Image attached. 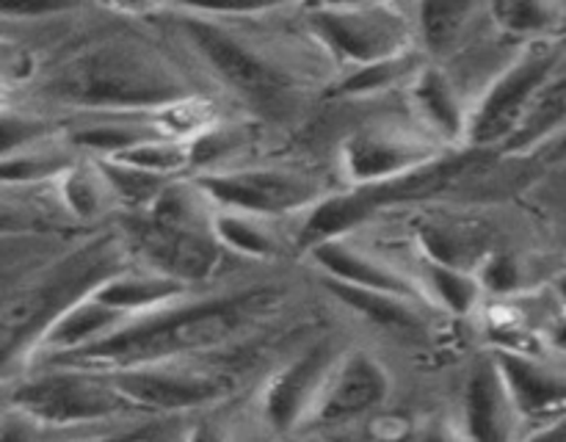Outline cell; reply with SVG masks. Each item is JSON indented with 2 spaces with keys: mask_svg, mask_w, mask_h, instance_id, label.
<instances>
[{
  "mask_svg": "<svg viewBox=\"0 0 566 442\" xmlns=\"http://www.w3.org/2000/svg\"><path fill=\"white\" fill-rule=\"evenodd\" d=\"M285 298L287 291L274 282L227 287L202 296L191 293L171 307L133 318L125 329L86 351L50 362L92 370H125L169 359H197L258 332L265 320L280 313Z\"/></svg>",
  "mask_w": 566,
  "mask_h": 442,
  "instance_id": "6da1fadb",
  "label": "cell"
},
{
  "mask_svg": "<svg viewBox=\"0 0 566 442\" xmlns=\"http://www.w3.org/2000/svg\"><path fill=\"white\" fill-rule=\"evenodd\" d=\"M166 22L199 66L260 119L285 122L298 114L307 75L298 53H287L274 36L254 28V9L164 6Z\"/></svg>",
  "mask_w": 566,
  "mask_h": 442,
  "instance_id": "7a4b0ae2",
  "label": "cell"
},
{
  "mask_svg": "<svg viewBox=\"0 0 566 442\" xmlns=\"http://www.w3.org/2000/svg\"><path fill=\"white\" fill-rule=\"evenodd\" d=\"M202 97L191 77L144 39L114 36L86 44L44 72L33 99L75 116L155 114Z\"/></svg>",
  "mask_w": 566,
  "mask_h": 442,
  "instance_id": "3957f363",
  "label": "cell"
},
{
  "mask_svg": "<svg viewBox=\"0 0 566 442\" xmlns=\"http://www.w3.org/2000/svg\"><path fill=\"white\" fill-rule=\"evenodd\" d=\"M127 257L130 254L125 241L99 235L39 269L36 274L20 282V287H11L6 293L3 332H0L6 379L14 368H20L22 373L31 365L44 332L83 298L94 296L111 276L127 269L130 265Z\"/></svg>",
  "mask_w": 566,
  "mask_h": 442,
  "instance_id": "277c9868",
  "label": "cell"
},
{
  "mask_svg": "<svg viewBox=\"0 0 566 442\" xmlns=\"http://www.w3.org/2000/svg\"><path fill=\"white\" fill-rule=\"evenodd\" d=\"M6 407L64 429H99L149 420L122 396L111 373L77 365H31L9 381Z\"/></svg>",
  "mask_w": 566,
  "mask_h": 442,
  "instance_id": "5b68a950",
  "label": "cell"
},
{
  "mask_svg": "<svg viewBox=\"0 0 566 442\" xmlns=\"http://www.w3.org/2000/svg\"><path fill=\"white\" fill-rule=\"evenodd\" d=\"M302 28L340 75L420 50L412 6L313 3L302 6Z\"/></svg>",
  "mask_w": 566,
  "mask_h": 442,
  "instance_id": "8992f818",
  "label": "cell"
},
{
  "mask_svg": "<svg viewBox=\"0 0 566 442\" xmlns=\"http://www.w3.org/2000/svg\"><path fill=\"white\" fill-rule=\"evenodd\" d=\"M470 160H473V155H464L457 149V152L446 155L437 164L412 171L407 177L374 182V186H354L340 193H329L313 210L304 213L302 224L293 232V246L302 249V252H310V249L321 246L326 241L352 238V232L368 224L374 215L385 213V210L396 208V204H407L415 202V199L431 197L440 188H446L448 182H453L468 169Z\"/></svg>",
  "mask_w": 566,
  "mask_h": 442,
  "instance_id": "52a82bcc",
  "label": "cell"
},
{
  "mask_svg": "<svg viewBox=\"0 0 566 442\" xmlns=\"http://www.w3.org/2000/svg\"><path fill=\"white\" fill-rule=\"evenodd\" d=\"M566 59V39L523 44L514 59L479 94L470 116L468 149L506 147L525 125L551 77Z\"/></svg>",
  "mask_w": 566,
  "mask_h": 442,
  "instance_id": "ba28073f",
  "label": "cell"
},
{
  "mask_svg": "<svg viewBox=\"0 0 566 442\" xmlns=\"http://www.w3.org/2000/svg\"><path fill=\"white\" fill-rule=\"evenodd\" d=\"M346 346L335 337H318L271 370L258 396V420L274 436H304L310 418L335 373Z\"/></svg>",
  "mask_w": 566,
  "mask_h": 442,
  "instance_id": "9c48e42d",
  "label": "cell"
},
{
  "mask_svg": "<svg viewBox=\"0 0 566 442\" xmlns=\"http://www.w3.org/2000/svg\"><path fill=\"white\" fill-rule=\"evenodd\" d=\"M457 152L437 141L418 122H370L348 133L337 152L343 180L348 188L374 186V182L396 180L412 171L437 164L446 155Z\"/></svg>",
  "mask_w": 566,
  "mask_h": 442,
  "instance_id": "30bf717a",
  "label": "cell"
},
{
  "mask_svg": "<svg viewBox=\"0 0 566 442\" xmlns=\"http://www.w3.org/2000/svg\"><path fill=\"white\" fill-rule=\"evenodd\" d=\"M197 180L216 208L243 210L280 221L285 215H304L321 199L329 197L318 177L282 166H232L224 171L197 175Z\"/></svg>",
  "mask_w": 566,
  "mask_h": 442,
  "instance_id": "8fae6325",
  "label": "cell"
},
{
  "mask_svg": "<svg viewBox=\"0 0 566 442\" xmlns=\"http://www.w3.org/2000/svg\"><path fill=\"white\" fill-rule=\"evenodd\" d=\"M111 373L122 396L144 414H175L210 409L230 396L232 379L221 370L208 368L197 359H169V362L138 365Z\"/></svg>",
  "mask_w": 566,
  "mask_h": 442,
  "instance_id": "7c38bea8",
  "label": "cell"
},
{
  "mask_svg": "<svg viewBox=\"0 0 566 442\" xmlns=\"http://www.w3.org/2000/svg\"><path fill=\"white\" fill-rule=\"evenodd\" d=\"M392 396V373L374 351L346 348L310 418L307 431L343 429L379 412ZM304 431V434H307Z\"/></svg>",
  "mask_w": 566,
  "mask_h": 442,
  "instance_id": "4fadbf2b",
  "label": "cell"
},
{
  "mask_svg": "<svg viewBox=\"0 0 566 442\" xmlns=\"http://www.w3.org/2000/svg\"><path fill=\"white\" fill-rule=\"evenodd\" d=\"M462 429L470 442H520L525 420L512 396L495 351L470 365L462 390Z\"/></svg>",
  "mask_w": 566,
  "mask_h": 442,
  "instance_id": "5bb4252c",
  "label": "cell"
},
{
  "mask_svg": "<svg viewBox=\"0 0 566 442\" xmlns=\"http://www.w3.org/2000/svg\"><path fill=\"white\" fill-rule=\"evenodd\" d=\"M415 122L448 149H468L473 97L442 64H426L407 86Z\"/></svg>",
  "mask_w": 566,
  "mask_h": 442,
  "instance_id": "9a60e30c",
  "label": "cell"
},
{
  "mask_svg": "<svg viewBox=\"0 0 566 442\" xmlns=\"http://www.w3.org/2000/svg\"><path fill=\"white\" fill-rule=\"evenodd\" d=\"M307 257L313 260L315 269L324 274V280L370 287V291L396 293V296H407L412 298V302L429 304L418 276L401 271L398 265H392L390 260L381 257V254L359 246L352 238H337V241L321 243V246L310 249Z\"/></svg>",
  "mask_w": 566,
  "mask_h": 442,
  "instance_id": "2e32d148",
  "label": "cell"
},
{
  "mask_svg": "<svg viewBox=\"0 0 566 442\" xmlns=\"http://www.w3.org/2000/svg\"><path fill=\"white\" fill-rule=\"evenodd\" d=\"M520 414L531 429L566 418V373L531 351L495 348Z\"/></svg>",
  "mask_w": 566,
  "mask_h": 442,
  "instance_id": "e0dca14e",
  "label": "cell"
},
{
  "mask_svg": "<svg viewBox=\"0 0 566 442\" xmlns=\"http://www.w3.org/2000/svg\"><path fill=\"white\" fill-rule=\"evenodd\" d=\"M418 48L431 64L462 55L484 25H492L484 3H415Z\"/></svg>",
  "mask_w": 566,
  "mask_h": 442,
  "instance_id": "ac0fdd59",
  "label": "cell"
},
{
  "mask_svg": "<svg viewBox=\"0 0 566 442\" xmlns=\"http://www.w3.org/2000/svg\"><path fill=\"white\" fill-rule=\"evenodd\" d=\"M130 320V315L108 307V304L99 302L97 296L83 298L81 304H75L70 313L61 315V318L44 332L36 351H33L31 365L50 362V359H64L72 357V354L86 351V348L114 337L116 332L125 329ZM31 365H28V368H31Z\"/></svg>",
  "mask_w": 566,
  "mask_h": 442,
  "instance_id": "d6986e66",
  "label": "cell"
},
{
  "mask_svg": "<svg viewBox=\"0 0 566 442\" xmlns=\"http://www.w3.org/2000/svg\"><path fill=\"white\" fill-rule=\"evenodd\" d=\"M94 296L108 307L142 318V315L158 313L191 296V285L164 271L147 269V265H127L119 274L111 276Z\"/></svg>",
  "mask_w": 566,
  "mask_h": 442,
  "instance_id": "ffe728a7",
  "label": "cell"
},
{
  "mask_svg": "<svg viewBox=\"0 0 566 442\" xmlns=\"http://www.w3.org/2000/svg\"><path fill=\"white\" fill-rule=\"evenodd\" d=\"M83 155L72 149L64 138V127L53 136L33 141L28 147L3 155V186L9 188H39L55 186Z\"/></svg>",
  "mask_w": 566,
  "mask_h": 442,
  "instance_id": "44dd1931",
  "label": "cell"
},
{
  "mask_svg": "<svg viewBox=\"0 0 566 442\" xmlns=\"http://www.w3.org/2000/svg\"><path fill=\"white\" fill-rule=\"evenodd\" d=\"M213 238L224 252L247 260H260V263H271V260L282 257L291 246L287 238L282 235L280 219L227 208L216 210Z\"/></svg>",
  "mask_w": 566,
  "mask_h": 442,
  "instance_id": "7402d4cb",
  "label": "cell"
},
{
  "mask_svg": "<svg viewBox=\"0 0 566 442\" xmlns=\"http://www.w3.org/2000/svg\"><path fill=\"white\" fill-rule=\"evenodd\" d=\"M59 204L64 213L77 224H88V221H99L108 215L111 210L119 208L114 188H111L108 177H105L103 166L94 158H81L59 182L53 186Z\"/></svg>",
  "mask_w": 566,
  "mask_h": 442,
  "instance_id": "603a6c76",
  "label": "cell"
},
{
  "mask_svg": "<svg viewBox=\"0 0 566 442\" xmlns=\"http://www.w3.org/2000/svg\"><path fill=\"white\" fill-rule=\"evenodd\" d=\"M324 285L337 302L346 304L348 309H354V313L363 315L370 324L381 326V329L418 332L423 326V304L412 302V298L385 291H370V287L346 285V282L335 280H324Z\"/></svg>",
  "mask_w": 566,
  "mask_h": 442,
  "instance_id": "cb8c5ba5",
  "label": "cell"
},
{
  "mask_svg": "<svg viewBox=\"0 0 566 442\" xmlns=\"http://www.w3.org/2000/svg\"><path fill=\"white\" fill-rule=\"evenodd\" d=\"M486 11L492 28L517 44L558 39L566 22V6L539 3V0H497L486 3Z\"/></svg>",
  "mask_w": 566,
  "mask_h": 442,
  "instance_id": "d4e9b609",
  "label": "cell"
},
{
  "mask_svg": "<svg viewBox=\"0 0 566 442\" xmlns=\"http://www.w3.org/2000/svg\"><path fill=\"white\" fill-rule=\"evenodd\" d=\"M418 282L423 285V293L426 298H429V304H437V307H442L451 315H459V318L473 315L486 296L479 271L437 263V260L420 257V254H418Z\"/></svg>",
  "mask_w": 566,
  "mask_h": 442,
  "instance_id": "484cf974",
  "label": "cell"
},
{
  "mask_svg": "<svg viewBox=\"0 0 566 442\" xmlns=\"http://www.w3.org/2000/svg\"><path fill=\"white\" fill-rule=\"evenodd\" d=\"M426 64H429V59H426L420 50H412V53L398 55V59L346 72V75L337 77V83L332 86V94H337V97H348V99H368V97H379V94L392 92V88L398 86L407 92L409 83L415 81V75H418Z\"/></svg>",
  "mask_w": 566,
  "mask_h": 442,
  "instance_id": "4316f807",
  "label": "cell"
},
{
  "mask_svg": "<svg viewBox=\"0 0 566 442\" xmlns=\"http://www.w3.org/2000/svg\"><path fill=\"white\" fill-rule=\"evenodd\" d=\"M479 276L486 293L517 296V293L531 291V285H534V265L523 254L497 249V252L486 254L484 263L479 265Z\"/></svg>",
  "mask_w": 566,
  "mask_h": 442,
  "instance_id": "83f0119b",
  "label": "cell"
},
{
  "mask_svg": "<svg viewBox=\"0 0 566 442\" xmlns=\"http://www.w3.org/2000/svg\"><path fill=\"white\" fill-rule=\"evenodd\" d=\"M180 442H249V434L230 418H199L188 425Z\"/></svg>",
  "mask_w": 566,
  "mask_h": 442,
  "instance_id": "f1b7e54d",
  "label": "cell"
},
{
  "mask_svg": "<svg viewBox=\"0 0 566 442\" xmlns=\"http://www.w3.org/2000/svg\"><path fill=\"white\" fill-rule=\"evenodd\" d=\"M64 442H153V423L142 420V423L111 425V429L86 431V434L72 436V440Z\"/></svg>",
  "mask_w": 566,
  "mask_h": 442,
  "instance_id": "f546056e",
  "label": "cell"
},
{
  "mask_svg": "<svg viewBox=\"0 0 566 442\" xmlns=\"http://www.w3.org/2000/svg\"><path fill=\"white\" fill-rule=\"evenodd\" d=\"M392 442H470L464 434L462 425L446 423V420H426V423L412 425L409 431H403L401 436H396Z\"/></svg>",
  "mask_w": 566,
  "mask_h": 442,
  "instance_id": "4dcf8cb0",
  "label": "cell"
},
{
  "mask_svg": "<svg viewBox=\"0 0 566 442\" xmlns=\"http://www.w3.org/2000/svg\"><path fill=\"white\" fill-rule=\"evenodd\" d=\"M70 3H22V6H6V20H53L59 14H70Z\"/></svg>",
  "mask_w": 566,
  "mask_h": 442,
  "instance_id": "1f68e13d",
  "label": "cell"
},
{
  "mask_svg": "<svg viewBox=\"0 0 566 442\" xmlns=\"http://www.w3.org/2000/svg\"><path fill=\"white\" fill-rule=\"evenodd\" d=\"M520 442H566V418L551 420V423L525 431Z\"/></svg>",
  "mask_w": 566,
  "mask_h": 442,
  "instance_id": "d6a6232c",
  "label": "cell"
},
{
  "mask_svg": "<svg viewBox=\"0 0 566 442\" xmlns=\"http://www.w3.org/2000/svg\"><path fill=\"white\" fill-rule=\"evenodd\" d=\"M545 340L553 351L564 354L566 357V309H562L558 315H553L551 324H547L545 329Z\"/></svg>",
  "mask_w": 566,
  "mask_h": 442,
  "instance_id": "836d02e7",
  "label": "cell"
},
{
  "mask_svg": "<svg viewBox=\"0 0 566 442\" xmlns=\"http://www.w3.org/2000/svg\"><path fill=\"white\" fill-rule=\"evenodd\" d=\"M553 291H556L562 309H566V271H564V274L556 276V287H553Z\"/></svg>",
  "mask_w": 566,
  "mask_h": 442,
  "instance_id": "e575fe53",
  "label": "cell"
},
{
  "mask_svg": "<svg viewBox=\"0 0 566 442\" xmlns=\"http://www.w3.org/2000/svg\"><path fill=\"white\" fill-rule=\"evenodd\" d=\"M293 442H318V440H313V436L304 434V436H298V440H293Z\"/></svg>",
  "mask_w": 566,
  "mask_h": 442,
  "instance_id": "d590c367",
  "label": "cell"
}]
</instances>
